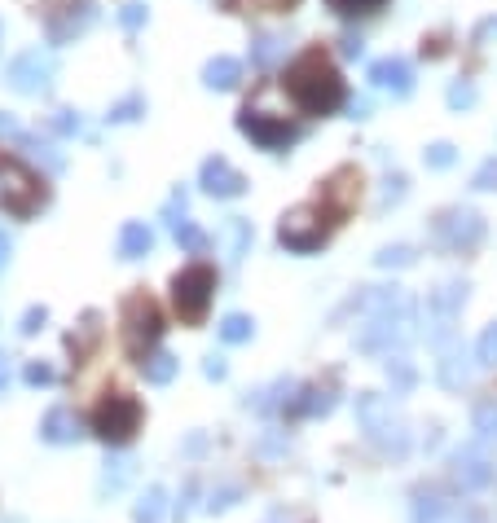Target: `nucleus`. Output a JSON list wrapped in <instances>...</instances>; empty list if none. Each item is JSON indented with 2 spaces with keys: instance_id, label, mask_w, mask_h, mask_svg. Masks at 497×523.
<instances>
[{
  "instance_id": "obj_19",
  "label": "nucleus",
  "mask_w": 497,
  "mask_h": 523,
  "mask_svg": "<svg viewBox=\"0 0 497 523\" xmlns=\"http://www.w3.org/2000/svg\"><path fill=\"white\" fill-rule=\"evenodd\" d=\"M436 378H440V387H449V392H462V387L471 383V365H467V352H462V343H458V339L440 348Z\"/></svg>"
},
{
  "instance_id": "obj_26",
  "label": "nucleus",
  "mask_w": 497,
  "mask_h": 523,
  "mask_svg": "<svg viewBox=\"0 0 497 523\" xmlns=\"http://www.w3.org/2000/svg\"><path fill=\"white\" fill-rule=\"evenodd\" d=\"M132 480V462L128 458H110L106 462V471H102V484H97V493L102 497H110V493H119Z\"/></svg>"
},
{
  "instance_id": "obj_35",
  "label": "nucleus",
  "mask_w": 497,
  "mask_h": 523,
  "mask_svg": "<svg viewBox=\"0 0 497 523\" xmlns=\"http://www.w3.org/2000/svg\"><path fill=\"white\" fill-rule=\"evenodd\" d=\"M476 365H497V321L484 326V335L476 343Z\"/></svg>"
},
{
  "instance_id": "obj_27",
  "label": "nucleus",
  "mask_w": 497,
  "mask_h": 523,
  "mask_svg": "<svg viewBox=\"0 0 497 523\" xmlns=\"http://www.w3.org/2000/svg\"><path fill=\"white\" fill-rule=\"evenodd\" d=\"M220 339L225 343H247L251 335H256V326H251V317H242V313H229L225 321H220Z\"/></svg>"
},
{
  "instance_id": "obj_49",
  "label": "nucleus",
  "mask_w": 497,
  "mask_h": 523,
  "mask_svg": "<svg viewBox=\"0 0 497 523\" xmlns=\"http://www.w3.org/2000/svg\"><path fill=\"white\" fill-rule=\"evenodd\" d=\"M9 251H14V247H9V233L0 229V269H5V264H9Z\"/></svg>"
},
{
  "instance_id": "obj_34",
  "label": "nucleus",
  "mask_w": 497,
  "mask_h": 523,
  "mask_svg": "<svg viewBox=\"0 0 497 523\" xmlns=\"http://www.w3.org/2000/svg\"><path fill=\"white\" fill-rule=\"evenodd\" d=\"M374 264H379V269H405V264H414V251L410 247H383L374 255Z\"/></svg>"
},
{
  "instance_id": "obj_25",
  "label": "nucleus",
  "mask_w": 497,
  "mask_h": 523,
  "mask_svg": "<svg viewBox=\"0 0 497 523\" xmlns=\"http://www.w3.org/2000/svg\"><path fill=\"white\" fill-rule=\"evenodd\" d=\"M163 515H168V493L154 484V488H146V493H141L137 510H132V523H163Z\"/></svg>"
},
{
  "instance_id": "obj_4",
  "label": "nucleus",
  "mask_w": 497,
  "mask_h": 523,
  "mask_svg": "<svg viewBox=\"0 0 497 523\" xmlns=\"http://www.w3.org/2000/svg\"><path fill=\"white\" fill-rule=\"evenodd\" d=\"M44 203V181L14 154H0V207L14 220H31Z\"/></svg>"
},
{
  "instance_id": "obj_14",
  "label": "nucleus",
  "mask_w": 497,
  "mask_h": 523,
  "mask_svg": "<svg viewBox=\"0 0 497 523\" xmlns=\"http://www.w3.org/2000/svg\"><path fill=\"white\" fill-rule=\"evenodd\" d=\"M357 198H361V172H357V168H339V172L322 185V198H317V207H322L330 220H344L348 211L357 207Z\"/></svg>"
},
{
  "instance_id": "obj_51",
  "label": "nucleus",
  "mask_w": 497,
  "mask_h": 523,
  "mask_svg": "<svg viewBox=\"0 0 497 523\" xmlns=\"http://www.w3.org/2000/svg\"><path fill=\"white\" fill-rule=\"evenodd\" d=\"M5 383H9V361H5V352H0V392H5Z\"/></svg>"
},
{
  "instance_id": "obj_54",
  "label": "nucleus",
  "mask_w": 497,
  "mask_h": 523,
  "mask_svg": "<svg viewBox=\"0 0 497 523\" xmlns=\"http://www.w3.org/2000/svg\"><path fill=\"white\" fill-rule=\"evenodd\" d=\"M9 523H22V519H9Z\"/></svg>"
},
{
  "instance_id": "obj_45",
  "label": "nucleus",
  "mask_w": 497,
  "mask_h": 523,
  "mask_svg": "<svg viewBox=\"0 0 497 523\" xmlns=\"http://www.w3.org/2000/svg\"><path fill=\"white\" fill-rule=\"evenodd\" d=\"M44 317H49V313H44V308H27V317H22V335H36V330L44 326Z\"/></svg>"
},
{
  "instance_id": "obj_30",
  "label": "nucleus",
  "mask_w": 497,
  "mask_h": 523,
  "mask_svg": "<svg viewBox=\"0 0 497 523\" xmlns=\"http://www.w3.org/2000/svg\"><path fill=\"white\" fill-rule=\"evenodd\" d=\"M388 383H392V392H410V387H414V365L405 361L401 352L388 361Z\"/></svg>"
},
{
  "instance_id": "obj_17",
  "label": "nucleus",
  "mask_w": 497,
  "mask_h": 523,
  "mask_svg": "<svg viewBox=\"0 0 497 523\" xmlns=\"http://www.w3.org/2000/svg\"><path fill=\"white\" fill-rule=\"evenodd\" d=\"M0 137H5V141H14V146H22V150L31 154V159H40L49 172H62V154L53 150L49 141H40V137H31V132H22V128H18L9 115H0Z\"/></svg>"
},
{
  "instance_id": "obj_10",
  "label": "nucleus",
  "mask_w": 497,
  "mask_h": 523,
  "mask_svg": "<svg viewBox=\"0 0 497 523\" xmlns=\"http://www.w3.org/2000/svg\"><path fill=\"white\" fill-rule=\"evenodd\" d=\"M330 225H335V220H330L322 207H300V211H291V216H282L278 238H282L286 251L308 255V251H317L330 238Z\"/></svg>"
},
{
  "instance_id": "obj_33",
  "label": "nucleus",
  "mask_w": 497,
  "mask_h": 523,
  "mask_svg": "<svg viewBox=\"0 0 497 523\" xmlns=\"http://www.w3.org/2000/svg\"><path fill=\"white\" fill-rule=\"evenodd\" d=\"M141 110H146V97H141V93H128L124 102L110 110V124H132V119H137Z\"/></svg>"
},
{
  "instance_id": "obj_39",
  "label": "nucleus",
  "mask_w": 497,
  "mask_h": 523,
  "mask_svg": "<svg viewBox=\"0 0 497 523\" xmlns=\"http://www.w3.org/2000/svg\"><path fill=\"white\" fill-rule=\"evenodd\" d=\"M119 22H124L128 31H137L141 22H146V5H141V0H128V5L119 9Z\"/></svg>"
},
{
  "instance_id": "obj_41",
  "label": "nucleus",
  "mask_w": 497,
  "mask_h": 523,
  "mask_svg": "<svg viewBox=\"0 0 497 523\" xmlns=\"http://www.w3.org/2000/svg\"><path fill=\"white\" fill-rule=\"evenodd\" d=\"M53 128H58L62 137H75V132H80V115H75V110H58V115H53Z\"/></svg>"
},
{
  "instance_id": "obj_18",
  "label": "nucleus",
  "mask_w": 497,
  "mask_h": 523,
  "mask_svg": "<svg viewBox=\"0 0 497 523\" xmlns=\"http://www.w3.org/2000/svg\"><path fill=\"white\" fill-rule=\"evenodd\" d=\"M370 80L379 88H388L392 97H410L414 93V71L405 58H379L370 66Z\"/></svg>"
},
{
  "instance_id": "obj_22",
  "label": "nucleus",
  "mask_w": 497,
  "mask_h": 523,
  "mask_svg": "<svg viewBox=\"0 0 497 523\" xmlns=\"http://www.w3.org/2000/svg\"><path fill=\"white\" fill-rule=\"evenodd\" d=\"M242 80V62L238 58H212L203 71V84L207 88H220V93H229V88H238Z\"/></svg>"
},
{
  "instance_id": "obj_5",
  "label": "nucleus",
  "mask_w": 497,
  "mask_h": 523,
  "mask_svg": "<svg viewBox=\"0 0 497 523\" xmlns=\"http://www.w3.org/2000/svg\"><path fill=\"white\" fill-rule=\"evenodd\" d=\"M212 291H216V269L212 264H190L172 277V304L181 313L185 326H198L207 317V304H212Z\"/></svg>"
},
{
  "instance_id": "obj_53",
  "label": "nucleus",
  "mask_w": 497,
  "mask_h": 523,
  "mask_svg": "<svg viewBox=\"0 0 497 523\" xmlns=\"http://www.w3.org/2000/svg\"><path fill=\"white\" fill-rule=\"evenodd\" d=\"M467 523H489V519H484V515H476V510H471V515H467Z\"/></svg>"
},
{
  "instance_id": "obj_2",
  "label": "nucleus",
  "mask_w": 497,
  "mask_h": 523,
  "mask_svg": "<svg viewBox=\"0 0 497 523\" xmlns=\"http://www.w3.org/2000/svg\"><path fill=\"white\" fill-rule=\"evenodd\" d=\"M357 422H361V436H366L374 449L383 453V458H392V462H405V458H410V444H414V440H410V422L396 414L388 396L361 392V396H357Z\"/></svg>"
},
{
  "instance_id": "obj_15",
  "label": "nucleus",
  "mask_w": 497,
  "mask_h": 523,
  "mask_svg": "<svg viewBox=\"0 0 497 523\" xmlns=\"http://www.w3.org/2000/svg\"><path fill=\"white\" fill-rule=\"evenodd\" d=\"M198 185H203L207 194H216V198H238L242 189H247V176H242L234 163L225 159V154H212V159L203 163V176H198Z\"/></svg>"
},
{
  "instance_id": "obj_16",
  "label": "nucleus",
  "mask_w": 497,
  "mask_h": 523,
  "mask_svg": "<svg viewBox=\"0 0 497 523\" xmlns=\"http://www.w3.org/2000/svg\"><path fill=\"white\" fill-rule=\"evenodd\" d=\"M88 22H93V0H66L58 14L49 18V40L53 44L75 40L80 31H88Z\"/></svg>"
},
{
  "instance_id": "obj_13",
  "label": "nucleus",
  "mask_w": 497,
  "mask_h": 523,
  "mask_svg": "<svg viewBox=\"0 0 497 523\" xmlns=\"http://www.w3.org/2000/svg\"><path fill=\"white\" fill-rule=\"evenodd\" d=\"M53 80V58L49 53H40V49H27V53H18L14 62H9V71H5V84L14 88V93H44Z\"/></svg>"
},
{
  "instance_id": "obj_7",
  "label": "nucleus",
  "mask_w": 497,
  "mask_h": 523,
  "mask_svg": "<svg viewBox=\"0 0 497 523\" xmlns=\"http://www.w3.org/2000/svg\"><path fill=\"white\" fill-rule=\"evenodd\" d=\"M449 475H454V484L462 493H493L497 488V458L480 444H462L454 453V462H449Z\"/></svg>"
},
{
  "instance_id": "obj_46",
  "label": "nucleus",
  "mask_w": 497,
  "mask_h": 523,
  "mask_svg": "<svg viewBox=\"0 0 497 523\" xmlns=\"http://www.w3.org/2000/svg\"><path fill=\"white\" fill-rule=\"evenodd\" d=\"M405 198V176H388V189H383V203H401Z\"/></svg>"
},
{
  "instance_id": "obj_20",
  "label": "nucleus",
  "mask_w": 497,
  "mask_h": 523,
  "mask_svg": "<svg viewBox=\"0 0 497 523\" xmlns=\"http://www.w3.org/2000/svg\"><path fill=\"white\" fill-rule=\"evenodd\" d=\"M80 436H84V422H80L75 409H66V405L49 409L44 422H40V440H49V444H75Z\"/></svg>"
},
{
  "instance_id": "obj_36",
  "label": "nucleus",
  "mask_w": 497,
  "mask_h": 523,
  "mask_svg": "<svg viewBox=\"0 0 497 523\" xmlns=\"http://www.w3.org/2000/svg\"><path fill=\"white\" fill-rule=\"evenodd\" d=\"M449 106H454V110L476 106V84H471V80H458L454 88H449Z\"/></svg>"
},
{
  "instance_id": "obj_11",
  "label": "nucleus",
  "mask_w": 497,
  "mask_h": 523,
  "mask_svg": "<svg viewBox=\"0 0 497 523\" xmlns=\"http://www.w3.org/2000/svg\"><path fill=\"white\" fill-rule=\"evenodd\" d=\"M137 427H141V405L124 392L106 396L102 405H97V414H93V431L106 444H128L132 436H137Z\"/></svg>"
},
{
  "instance_id": "obj_44",
  "label": "nucleus",
  "mask_w": 497,
  "mask_h": 523,
  "mask_svg": "<svg viewBox=\"0 0 497 523\" xmlns=\"http://www.w3.org/2000/svg\"><path fill=\"white\" fill-rule=\"evenodd\" d=\"M251 5L264 9V14H291V9L300 5V0H251Z\"/></svg>"
},
{
  "instance_id": "obj_42",
  "label": "nucleus",
  "mask_w": 497,
  "mask_h": 523,
  "mask_svg": "<svg viewBox=\"0 0 497 523\" xmlns=\"http://www.w3.org/2000/svg\"><path fill=\"white\" fill-rule=\"evenodd\" d=\"M247 242H251V225H247V220H238V225H234V247H229V260H242Z\"/></svg>"
},
{
  "instance_id": "obj_40",
  "label": "nucleus",
  "mask_w": 497,
  "mask_h": 523,
  "mask_svg": "<svg viewBox=\"0 0 497 523\" xmlns=\"http://www.w3.org/2000/svg\"><path fill=\"white\" fill-rule=\"evenodd\" d=\"M383 0H330V9H339V14H366V9H379Z\"/></svg>"
},
{
  "instance_id": "obj_43",
  "label": "nucleus",
  "mask_w": 497,
  "mask_h": 523,
  "mask_svg": "<svg viewBox=\"0 0 497 523\" xmlns=\"http://www.w3.org/2000/svg\"><path fill=\"white\" fill-rule=\"evenodd\" d=\"M476 189H497V159H489L484 163V168L476 172V181H471Z\"/></svg>"
},
{
  "instance_id": "obj_23",
  "label": "nucleus",
  "mask_w": 497,
  "mask_h": 523,
  "mask_svg": "<svg viewBox=\"0 0 497 523\" xmlns=\"http://www.w3.org/2000/svg\"><path fill=\"white\" fill-rule=\"evenodd\" d=\"M176 370H181V361H176L172 352H150V356H141V374H146V383L154 387H168Z\"/></svg>"
},
{
  "instance_id": "obj_8",
  "label": "nucleus",
  "mask_w": 497,
  "mask_h": 523,
  "mask_svg": "<svg viewBox=\"0 0 497 523\" xmlns=\"http://www.w3.org/2000/svg\"><path fill=\"white\" fill-rule=\"evenodd\" d=\"M432 233H436V242L445 251H476L480 242H484V216L480 211H471V207H449V211H440V216L432 220Z\"/></svg>"
},
{
  "instance_id": "obj_28",
  "label": "nucleus",
  "mask_w": 497,
  "mask_h": 523,
  "mask_svg": "<svg viewBox=\"0 0 497 523\" xmlns=\"http://www.w3.org/2000/svg\"><path fill=\"white\" fill-rule=\"evenodd\" d=\"M172 233H176V242H181V247L190 251V255H198V251H207V233L198 229L194 220H176V225H172Z\"/></svg>"
},
{
  "instance_id": "obj_24",
  "label": "nucleus",
  "mask_w": 497,
  "mask_h": 523,
  "mask_svg": "<svg viewBox=\"0 0 497 523\" xmlns=\"http://www.w3.org/2000/svg\"><path fill=\"white\" fill-rule=\"evenodd\" d=\"M150 247H154V233L146 225H137V220L124 225V233H119V255H124V260H141Z\"/></svg>"
},
{
  "instance_id": "obj_38",
  "label": "nucleus",
  "mask_w": 497,
  "mask_h": 523,
  "mask_svg": "<svg viewBox=\"0 0 497 523\" xmlns=\"http://www.w3.org/2000/svg\"><path fill=\"white\" fill-rule=\"evenodd\" d=\"M22 378H27L31 387H49V383H53V365H44V361H31L27 370H22Z\"/></svg>"
},
{
  "instance_id": "obj_50",
  "label": "nucleus",
  "mask_w": 497,
  "mask_h": 523,
  "mask_svg": "<svg viewBox=\"0 0 497 523\" xmlns=\"http://www.w3.org/2000/svg\"><path fill=\"white\" fill-rule=\"evenodd\" d=\"M366 110H370L366 97H357V102H352V115H357V119H366Z\"/></svg>"
},
{
  "instance_id": "obj_32",
  "label": "nucleus",
  "mask_w": 497,
  "mask_h": 523,
  "mask_svg": "<svg viewBox=\"0 0 497 523\" xmlns=\"http://www.w3.org/2000/svg\"><path fill=\"white\" fill-rule=\"evenodd\" d=\"M238 497H242L238 484H220V488H212V497H207V510H212V515H225L229 506H238Z\"/></svg>"
},
{
  "instance_id": "obj_3",
  "label": "nucleus",
  "mask_w": 497,
  "mask_h": 523,
  "mask_svg": "<svg viewBox=\"0 0 497 523\" xmlns=\"http://www.w3.org/2000/svg\"><path fill=\"white\" fill-rule=\"evenodd\" d=\"M410 326H414V308L405 304V295L392 286V291H383L379 299H374L370 321L357 330V348L392 356V348H405V343H410V335H414Z\"/></svg>"
},
{
  "instance_id": "obj_9",
  "label": "nucleus",
  "mask_w": 497,
  "mask_h": 523,
  "mask_svg": "<svg viewBox=\"0 0 497 523\" xmlns=\"http://www.w3.org/2000/svg\"><path fill=\"white\" fill-rule=\"evenodd\" d=\"M163 335V313L150 295H132L124 304V339L132 356H150V348Z\"/></svg>"
},
{
  "instance_id": "obj_52",
  "label": "nucleus",
  "mask_w": 497,
  "mask_h": 523,
  "mask_svg": "<svg viewBox=\"0 0 497 523\" xmlns=\"http://www.w3.org/2000/svg\"><path fill=\"white\" fill-rule=\"evenodd\" d=\"M493 31H497V22H484V27H480V40H484V36H493Z\"/></svg>"
},
{
  "instance_id": "obj_31",
  "label": "nucleus",
  "mask_w": 497,
  "mask_h": 523,
  "mask_svg": "<svg viewBox=\"0 0 497 523\" xmlns=\"http://www.w3.org/2000/svg\"><path fill=\"white\" fill-rule=\"evenodd\" d=\"M476 431L484 444H497V400H484L476 409Z\"/></svg>"
},
{
  "instance_id": "obj_47",
  "label": "nucleus",
  "mask_w": 497,
  "mask_h": 523,
  "mask_svg": "<svg viewBox=\"0 0 497 523\" xmlns=\"http://www.w3.org/2000/svg\"><path fill=\"white\" fill-rule=\"evenodd\" d=\"M203 374H207V378H216V383H220V378H225V361H220V356H207Z\"/></svg>"
},
{
  "instance_id": "obj_1",
  "label": "nucleus",
  "mask_w": 497,
  "mask_h": 523,
  "mask_svg": "<svg viewBox=\"0 0 497 523\" xmlns=\"http://www.w3.org/2000/svg\"><path fill=\"white\" fill-rule=\"evenodd\" d=\"M286 93H291L295 106L308 110V115H335V110L348 102L344 75L335 71V62H330L322 49H308L304 58L291 62V71H286Z\"/></svg>"
},
{
  "instance_id": "obj_21",
  "label": "nucleus",
  "mask_w": 497,
  "mask_h": 523,
  "mask_svg": "<svg viewBox=\"0 0 497 523\" xmlns=\"http://www.w3.org/2000/svg\"><path fill=\"white\" fill-rule=\"evenodd\" d=\"M414 523H467L458 515L454 502H445L440 493H418L414 497Z\"/></svg>"
},
{
  "instance_id": "obj_12",
  "label": "nucleus",
  "mask_w": 497,
  "mask_h": 523,
  "mask_svg": "<svg viewBox=\"0 0 497 523\" xmlns=\"http://www.w3.org/2000/svg\"><path fill=\"white\" fill-rule=\"evenodd\" d=\"M238 128L247 132V137L256 141L260 150H286L295 137H300V128H295L286 115H273V110H260L256 102H247V106H242Z\"/></svg>"
},
{
  "instance_id": "obj_48",
  "label": "nucleus",
  "mask_w": 497,
  "mask_h": 523,
  "mask_svg": "<svg viewBox=\"0 0 497 523\" xmlns=\"http://www.w3.org/2000/svg\"><path fill=\"white\" fill-rule=\"evenodd\" d=\"M361 49H366V44H361L357 36H348V40H344V53H348V58H361Z\"/></svg>"
},
{
  "instance_id": "obj_29",
  "label": "nucleus",
  "mask_w": 497,
  "mask_h": 523,
  "mask_svg": "<svg viewBox=\"0 0 497 523\" xmlns=\"http://www.w3.org/2000/svg\"><path fill=\"white\" fill-rule=\"evenodd\" d=\"M282 58H286V44L278 36H260L256 49H251V62H256V66H273V62H282Z\"/></svg>"
},
{
  "instance_id": "obj_6",
  "label": "nucleus",
  "mask_w": 497,
  "mask_h": 523,
  "mask_svg": "<svg viewBox=\"0 0 497 523\" xmlns=\"http://www.w3.org/2000/svg\"><path fill=\"white\" fill-rule=\"evenodd\" d=\"M462 304H467V282H445L440 291L427 295V339H432L436 348L454 343Z\"/></svg>"
},
{
  "instance_id": "obj_37",
  "label": "nucleus",
  "mask_w": 497,
  "mask_h": 523,
  "mask_svg": "<svg viewBox=\"0 0 497 523\" xmlns=\"http://www.w3.org/2000/svg\"><path fill=\"white\" fill-rule=\"evenodd\" d=\"M454 159H458V154H454V146H449V141H436V146L427 150V168H449Z\"/></svg>"
}]
</instances>
